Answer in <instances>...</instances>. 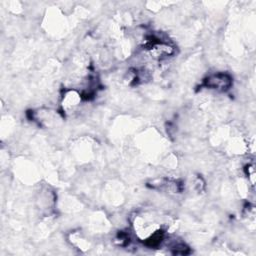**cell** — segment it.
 <instances>
[{
	"label": "cell",
	"mask_w": 256,
	"mask_h": 256,
	"mask_svg": "<svg viewBox=\"0 0 256 256\" xmlns=\"http://www.w3.org/2000/svg\"><path fill=\"white\" fill-rule=\"evenodd\" d=\"M206 84L208 87H211L216 90H226L231 85V78L224 73H218L210 76L206 80Z\"/></svg>",
	"instance_id": "obj_1"
}]
</instances>
